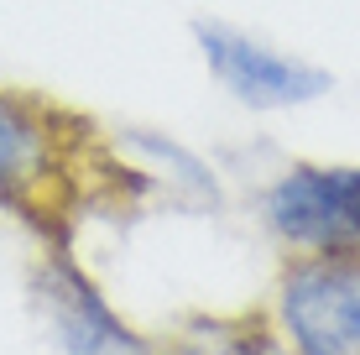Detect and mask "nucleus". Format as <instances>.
<instances>
[{"mask_svg": "<svg viewBox=\"0 0 360 355\" xmlns=\"http://www.w3.org/2000/svg\"><path fill=\"white\" fill-rule=\"evenodd\" d=\"M271 314L288 355H360V251L292 256Z\"/></svg>", "mask_w": 360, "mask_h": 355, "instance_id": "2", "label": "nucleus"}, {"mask_svg": "<svg viewBox=\"0 0 360 355\" xmlns=\"http://www.w3.org/2000/svg\"><path fill=\"white\" fill-rule=\"evenodd\" d=\"M79 193V183H68V152L47 105L0 89V209L27 219L37 235L53 240V251H68V204Z\"/></svg>", "mask_w": 360, "mask_h": 355, "instance_id": "1", "label": "nucleus"}, {"mask_svg": "<svg viewBox=\"0 0 360 355\" xmlns=\"http://www.w3.org/2000/svg\"><path fill=\"white\" fill-rule=\"evenodd\" d=\"M262 214L271 235L297 256L360 251V167L345 162H292L266 188Z\"/></svg>", "mask_w": 360, "mask_h": 355, "instance_id": "3", "label": "nucleus"}, {"mask_svg": "<svg viewBox=\"0 0 360 355\" xmlns=\"http://www.w3.org/2000/svg\"><path fill=\"white\" fill-rule=\"evenodd\" d=\"M193 37H198V47H204L209 73L251 110H292V105H308V100H319V94L334 89V79L324 68L303 63V58H288V53H277V47L245 37V32L198 21Z\"/></svg>", "mask_w": 360, "mask_h": 355, "instance_id": "5", "label": "nucleus"}, {"mask_svg": "<svg viewBox=\"0 0 360 355\" xmlns=\"http://www.w3.org/2000/svg\"><path fill=\"white\" fill-rule=\"evenodd\" d=\"M157 355H288L277 324L262 314H235V319H198L172 335V345Z\"/></svg>", "mask_w": 360, "mask_h": 355, "instance_id": "6", "label": "nucleus"}, {"mask_svg": "<svg viewBox=\"0 0 360 355\" xmlns=\"http://www.w3.org/2000/svg\"><path fill=\"white\" fill-rule=\"evenodd\" d=\"M37 303L63 355H157V345L120 319L115 303L68 251H47V262L37 266Z\"/></svg>", "mask_w": 360, "mask_h": 355, "instance_id": "4", "label": "nucleus"}]
</instances>
